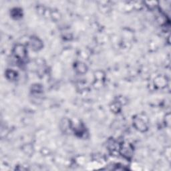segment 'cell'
Returning <instances> with one entry per match:
<instances>
[{"label": "cell", "mask_w": 171, "mask_h": 171, "mask_svg": "<svg viewBox=\"0 0 171 171\" xmlns=\"http://www.w3.org/2000/svg\"><path fill=\"white\" fill-rule=\"evenodd\" d=\"M14 53L16 57L19 59L24 58L26 55V50L23 45L18 44L14 49Z\"/></svg>", "instance_id": "1"}, {"label": "cell", "mask_w": 171, "mask_h": 171, "mask_svg": "<svg viewBox=\"0 0 171 171\" xmlns=\"http://www.w3.org/2000/svg\"><path fill=\"white\" fill-rule=\"evenodd\" d=\"M134 125L136 129L141 132H144L147 130L146 123L144 120H142L140 117L135 118L134 119Z\"/></svg>", "instance_id": "2"}, {"label": "cell", "mask_w": 171, "mask_h": 171, "mask_svg": "<svg viewBox=\"0 0 171 171\" xmlns=\"http://www.w3.org/2000/svg\"><path fill=\"white\" fill-rule=\"evenodd\" d=\"M120 150L122 156L124 155L125 157L129 158L132 156V148H130V146H128V144L127 146H122Z\"/></svg>", "instance_id": "3"}, {"label": "cell", "mask_w": 171, "mask_h": 171, "mask_svg": "<svg viewBox=\"0 0 171 171\" xmlns=\"http://www.w3.org/2000/svg\"><path fill=\"white\" fill-rule=\"evenodd\" d=\"M31 47H33V49L34 50H39V49H41L42 46V42L40 41L39 39H38V38H33V39L31 40Z\"/></svg>", "instance_id": "4"}, {"label": "cell", "mask_w": 171, "mask_h": 171, "mask_svg": "<svg viewBox=\"0 0 171 171\" xmlns=\"http://www.w3.org/2000/svg\"><path fill=\"white\" fill-rule=\"evenodd\" d=\"M6 76L11 80H14L17 78V73L13 70H8L6 72Z\"/></svg>", "instance_id": "5"}, {"label": "cell", "mask_w": 171, "mask_h": 171, "mask_svg": "<svg viewBox=\"0 0 171 171\" xmlns=\"http://www.w3.org/2000/svg\"><path fill=\"white\" fill-rule=\"evenodd\" d=\"M76 70L80 73H84L86 71V68L84 64L78 62L76 66Z\"/></svg>", "instance_id": "6"}]
</instances>
